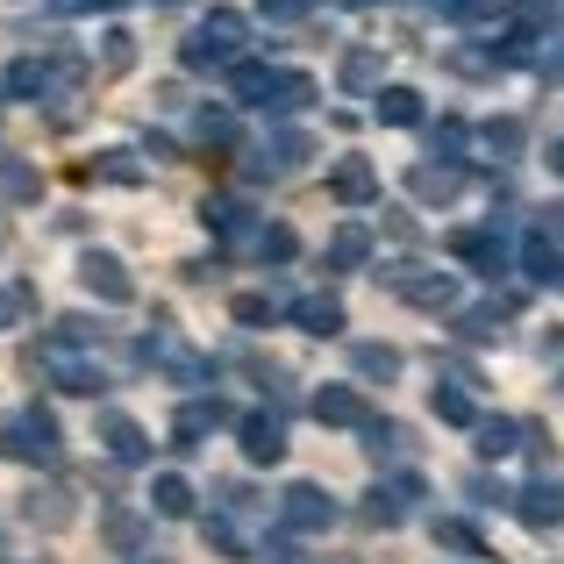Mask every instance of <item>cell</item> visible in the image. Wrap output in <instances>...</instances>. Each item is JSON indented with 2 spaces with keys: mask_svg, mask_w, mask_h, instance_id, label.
Returning a JSON list of instances; mask_svg holds the SVG:
<instances>
[{
  "mask_svg": "<svg viewBox=\"0 0 564 564\" xmlns=\"http://www.w3.org/2000/svg\"><path fill=\"white\" fill-rule=\"evenodd\" d=\"M301 8H307V0H264V14H279V22H293Z\"/></svg>",
  "mask_w": 564,
  "mask_h": 564,
  "instance_id": "4dcf8cb0",
  "label": "cell"
},
{
  "mask_svg": "<svg viewBox=\"0 0 564 564\" xmlns=\"http://www.w3.org/2000/svg\"><path fill=\"white\" fill-rule=\"evenodd\" d=\"M436 543H451V551H479V536H471L465 522H436Z\"/></svg>",
  "mask_w": 564,
  "mask_h": 564,
  "instance_id": "484cf974",
  "label": "cell"
},
{
  "mask_svg": "<svg viewBox=\"0 0 564 564\" xmlns=\"http://www.w3.org/2000/svg\"><path fill=\"white\" fill-rule=\"evenodd\" d=\"M100 436H108V451L122 457V465H143V457H151V443H143V429L129 422V414H100Z\"/></svg>",
  "mask_w": 564,
  "mask_h": 564,
  "instance_id": "ba28073f",
  "label": "cell"
},
{
  "mask_svg": "<svg viewBox=\"0 0 564 564\" xmlns=\"http://www.w3.org/2000/svg\"><path fill=\"white\" fill-rule=\"evenodd\" d=\"M236 322L264 329V322H279V301H272V293H243V301H236Z\"/></svg>",
  "mask_w": 564,
  "mask_h": 564,
  "instance_id": "e0dca14e",
  "label": "cell"
},
{
  "mask_svg": "<svg viewBox=\"0 0 564 564\" xmlns=\"http://www.w3.org/2000/svg\"><path fill=\"white\" fill-rule=\"evenodd\" d=\"M365 250H372V236H365V229H344L329 243V264H336V272H350V264H365Z\"/></svg>",
  "mask_w": 564,
  "mask_h": 564,
  "instance_id": "5bb4252c",
  "label": "cell"
},
{
  "mask_svg": "<svg viewBox=\"0 0 564 564\" xmlns=\"http://www.w3.org/2000/svg\"><path fill=\"white\" fill-rule=\"evenodd\" d=\"M0 457H29V465H51L57 457V422L43 408H22V414H8V422H0Z\"/></svg>",
  "mask_w": 564,
  "mask_h": 564,
  "instance_id": "3957f363",
  "label": "cell"
},
{
  "mask_svg": "<svg viewBox=\"0 0 564 564\" xmlns=\"http://www.w3.org/2000/svg\"><path fill=\"white\" fill-rule=\"evenodd\" d=\"M264 158H279V172H293L307 158V137H301V129H279V137L264 143Z\"/></svg>",
  "mask_w": 564,
  "mask_h": 564,
  "instance_id": "9a60e30c",
  "label": "cell"
},
{
  "mask_svg": "<svg viewBox=\"0 0 564 564\" xmlns=\"http://www.w3.org/2000/svg\"><path fill=\"white\" fill-rule=\"evenodd\" d=\"M386 286H393L400 301H414V307H451L457 301V279L429 272V264H393V272H386Z\"/></svg>",
  "mask_w": 564,
  "mask_h": 564,
  "instance_id": "277c9868",
  "label": "cell"
},
{
  "mask_svg": "<svg viewBox=\"0 0 564 564\" xmlns=\"http://www.w3.org/2000/svg\"><path fill=\"white\" fill-rule=\"evenodd\" d=\"M293 250H301V243H293V229H264V236H258V258H264V264H286Z\"/></svg>",
  "mask_w": 564,
  "mask_h": 564,
  "instance_id": "44dd1931",
  "label": "cell"
},
{
  "mask_svg": "<svg viewBox=\"0 0 564 564\" xmlns=\"http://www.w3.org/2000/svg\"><path fill=\"white\" fill-rule=\"evenodd\" d=\"M236 100H264V108H307L315 79L301 72H272V65H236Z\"/></svg>",
  "mask_w": 564,
  "mask_h": 564,
  "instance_id": "6da1fadb",
  "label": "cell"
},
{
  "mask_svg": "<svg viewBox=\"0 0 564 564\" xmlns=\"http://www.w3.org/2000/svg\"><path fill=\"white\" fill-rule=\"evenodd\" d=\"M379 122H393V129L422 122V94H408V86H386V94H379Z\"/></svg>",
  "mask_w": 564,
  "mask_h": 564,
  "instance_id": "8fae6325",
  "label": "cell"
},
{
  "mask_svg": "<svg viewBox=\"0 0 564 564\" xmlns=\"http://www.w3.org/2000/svg\"><path fill=\"white\" fill-rule=\"evenodd\" d=\"M8 86H14V94H43V86H51V65H36V57H22V65L8 72Z\"/></svg>",
  "mask_w": 564,
  "mask_h": 564,
  "instance_id": "d6986e66",
  "label": "cell"
},
{
  "mask_svg": "<svg viewBox=\"0 0 564 564\" xmlns=\"http://www.w3.org/2000/svg\"><path fill=\"white\" fill-rule=\"evenodd\" d=\"M436 414H443V422H457V429H465V422H471V400L457 393V386H436Z\"/></svg>",
  "mask_w": 564,
  "mask_h": 564,
  "instance_id": "7402d4cb",
  "label": "cell"
},
{
  "mask_svg": "<svg viewBox=\"0 0 564 564\" xmlns=\"http://www.w3.org/2000/svg\"><path fill=\"white\" fill-rule=\"evenodd\" d=\"M358 372H365V379H393L400 358H393V350H379V344H358Z\"/></svg>",
  "mask_w": 564,
  "mask_h": 564,
  "instance_id": "ac0fdd59",
  "label": "cell"
},
{
  "mask_svg": "<svg viewBox=\"0 0 564 564\" xmlns=\"http://www.w3.org/2000/svg\"><path fill=\"white\" fill-rule=\"evenodd\" d=\"M100 172H108V180H122V186H137V180H143V172H137V158H129V151L100 158Z\"/></svg>",
  "mask_w": 564,
  "mask_h": 564,
  "instance_id": "d4e9b609",
  "label": "cell"
},
{
  "mask_svg": "<svg viewBox=\"0 0 564 564\" xmlns=\"http://www.w3.org/2000/svg\"><path fill=\"white\" fill-rule=\"evenodd\" d=\"M22 301H29L22 286H0V322H14V315H22Z\"/></svg>",
  "mask_w": 564,
  "mask_h": 564,
  "instance_id": "f1b7e54d",
  "label": "cell"
},
{
  "mask_svg": "<svg viewBox=\"0 0 564 564\" xmlns=\"http://www.w3.org/2000/svg\"><path fill=\"white\" fill-rule=\"evenodd\" d=\"M151 508L158 514H193V486L180 479V471H165V479L151 486Z\"/></svg>",
  "mask_w": 564,
  "mask_h": 564,
  "instance_id": "4fadbf2b",
  "label": "cell"
},
{
  "mask_svg": "<svg viewBox=\"0 0 564 564\" xmlns=\"http://www.w3.org/2000/svg\"><path fill=\"white\" fill-rule=\"evenodd\" d=\"M65 14H94V8H122V0H57Z\"/></svg>",
  "mask_w": 564,
  "mask_h": 564,
  "instance_id": "f546056e",
  "label": "cell"
},
{
  "mask_svg": "<svg viewBox=\"0 0 564 564\" xmlns=\"http://www.w3.org/2000/svg\"><path fill=\"white\" fill-rule=\"evenodd\" d=\"M236 51H243V14H236V8H215V14H207V22L186 36V65H193V72L229 65Z\"/></svg>",
  "mask_w": 564,
  "mask_h": 564,
  "instance_id": "7a4b0ae2",
  "label": "cell"
},
{
  "mask_svg": "<svg viewBox=\"0 0 564 564\" xmlns=\"http://www.w3.org/2000/svg\"><path fill=\"white\" fill-rule=\"evenodd\" d=\"M414 193H422V200H451V193H457V172H414Z\"/></svg>",
  "mask_w": 564,
  "mask_h": 564,
  "instance_id": "ffe728a7",
  "label": "cell"
},
{
  "mask_svg": "<svg viewBox=\"0 0 564 564\" xmlns=\"http://www.w3.org/2000/svg\"><path fill=\"white\" fill-rule=\"evenodd\" d=\"M79 279L100 293V301H129V272H122V258H108V250H86V258H79Z\"/></svg>",
  "mask_w": 564,
  "mask_h": 564,
  "instance_id": "52a82bcc",
  "label": "cell"
},
{
  "mask_svg": "<svg viewBox=\"0 0 564 564\" xmlns=\"http://www.w3.org/2000/svg\"><path fill=\"white\" fill-rule=\"evenodd\" d=\"M443 14H479V8H494V0H436Z\"/></svg>",
  "mask_w": 564,
  "mask_h": 564,
  "instance_id": "1f68e13d",
  "label": "cell"
},
{
  "mask_svg": "<svg viewBox=\"0 0 564 564\" xmlns=\"http://www.w3.org/2000/svg\"><path fill=\"white\" fill-rule=\"evenodd\" d=\"M372 79H379V57H372V51H358V57L344 65V86H372Z\"/></svg>",
  "mask_w": 564,
  "mask_h": 564,
  "instance_id": "cb8c5ba5",
  "label": "cell"
},
{
  "mask_svg": "<svg viewBox=\"0 0 564 564\" xmlns=\"http://www.w3.org/2000/svg\"><path fill=\"white\" fill-rule=\"evenodd\" d=\"M514 436H522V429H514V422H486V429H479L486 457H508V443H514Z\"/></svg>",
  "mask_w": 564,
  "mask_h": 564,
  "instance_id": "603a6c76",
  "label": "cell"
},
{
  "mask_svg": "<svg viewBox=\"0 0 564 564\" xmlns=\"http://www.w3.org/2000/svg\"><path fill=\"white\" fill-rule=\"evenodd\" d=\"M329 193H336V200H372V193H379V172L365 165V158H344V165L329 172Z\"/></svg>",
  "mask_w": 564,
  "mask_h": 564,
  "instance_id": "9c48e42d",
  "label": "cell"
},
{
  "mask_svg": "<svg viewBox=\"0 0 564 564\" xmlns=\"http://www.w3.org/2000/svg\"><path fill=\"white\" fill-rule=\"evenodd\" d=\"M557 508H564V494H557V486H529V494H522V514H529V522H536V529L551 522Z\"/></svg>",
  "mask_w": 564,
  "mask_h": 564,
  "instance_id": "2e32d148",
  "label": "cell"
},
{
  "mask_svg": "<svg viewBox=\"0 0 564 564\" xmlns=\"http://www.w3.org/2000/svg\"><path fill=\"white\" fill-rule=\"evenodd\" d=\"M315 422L350 429V422H365V400L350 393V386H329V393H315Z\"/></svg>",
  "mask_w": 564,
  "mask_h": 564,
  "instance_id": "30bf717a",
  "label": "cell"
},
{
  "mask_svg": "<svg viewBox=\"0 0 564 564\" xmlns=\"http://www.w3.org/2000/svg\"><path fill=\"white\" fill-rule=\"evenodd\" d=\"M57 344H94V322H79V315H65V322H57Z\"/></svg>",
  "mask_w": 564,
  "mask_h": 564,
  "instance_id": "4316f807",
  "label": "cell"
},
{
  "mask_svg": "<svg viewBox=\"0 0 564 564\" xmlns=\"http://www.w3.org/2000/svg\"><path fill=\"white\" fill-rule=\"evenodd\" d=\"M557 172H564V143H557Z\"/></svg>",
  "mask_w": 564,
  "mask_h": 564,
  "instance_id": "d6a6232c",
  "label": "cell"
},
{
  "mask_svg": "<svg viewBox=\"0 0 564 564\" xmlns=\"http://www.w3.org/2000/svg\"><path fill=\"white\" fill-rule=\"evenodd\" d=\"M293 315H301V329H315V336L344 329V307H336V293H315V301H301Z\"/></svg>",
  "mask_w": 564,
  "mask_h": 564,
  "instance_id": "7c38bea8",
  "label": "cell"
},
{
  "mask_svg": "<svg viewBox=\"0 0 564 564\" xmlns=\"http://www.w3.org/2000/svg\"><path fill=\"white\" fill-rule=\"evenodd\" d=\"M236 429H243V457H250V465H272V457H286V429H279L272 414H243Z\"/></svg>",
  "mask_w": 564,
  "mask_h": 564,
  "instance_id": "8992f818",
  "label": "cell"
},
{
  "mask_svg": "<svg viewBox=\"0 0 564 564\" xmlns=\"http://www.w3.org/2000/svg\"><path fill=\"white\" fill-rule=\"evenodd\" d=\"M100 51H108V72H129V51H137V43H129V36H108Z\"/></svg>",
  "mask_w": 564,
  "mask_h": 564,
  "instance_id": "83f0119b",
  "label": "cell"
},
{
  "mask_svg": "<svg viewBox=\"0 0 564 564\" xmlns=\"http://www.w3.org/2000/svg\"><path fill=\"white\" fill-rule=\"evenodd\" d=\"M279 522H286V529H329V522H336V500L322 494V486H286V500H279Z\"/></svg>",
  "mask_w": 564,
  "mask_h": 564,
  "instance_id": "5b68a950",
  "label": "cell"
}]
</instances>
